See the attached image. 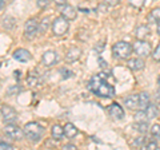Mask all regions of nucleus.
<instances>
[{"instance_id": "3", "label": "nucleus", "mask_w": 160, "mask_h": 150, "mask_svg": "<svg viewBox=\"0 0 160 150\" xmlns=\"http://www.w3.org/2000/svg\"><path fill=\"white\" fill-rule=\"evenodd\" d=\"M132 51V44H129L128 42H118L112 47V55L116 59H127L131 56Z\"/></svg>"}, {"instance_id": "30", "label": "nucleus", "mask_w": 160, "mask_h": 150, "mask_svg": "<svg viewBox=\"0 0 160 150\" xmlns=\"http://www.w3.org/2000/svg\"><path fill=\"white\" fill-rule=\"evenodd\" d=\"M48 3H49V0H38V6L40 8H46L48 6Z\"/></svg>"}, {"instance_id": "18", "label": "nucleus", "mask_w": 160, "mask_h": 150, "mask_svg": "<svg viewBox=\"0 0 160 150\" xmlns=\"http://www.w3.org/2000/svg\"><path fill=\"white\" fill-rule=\"evenodd\" d=\"M52 138L56 139V141H60L63 137H64V127H62L60 125H55V126L52 127Z\"/></svg>"}, {"instance_id": "37", "label": "nucleus", "mask_w": 160, "mask_h": 150, "mask_svg": "<svg viewBox=\"0 0 160 150\" xmlns=\"http://www.w3.org/2000/svg\"><path fill=\"white\" fill-rule=\"evenodd\" d=\"M4 7V0H0V9Z\"/></svg>"}, {"instance_id": "27", "label": "nucleus", "mask_w": 160, "mask_h": 150, "mask_svg": "<svg viewBox=\"0 0 160 150\" xmlns=\"http://www.w3.org/2000/svg\"><path fill=\"white\" fill-rule=\"evenodd\" d=\"M152 58H153V61L160 62V42H159V44H158V47L155 48V51L152 52Z\"/></svg>"}, {"instance_id": "25", "label": "nucleus", "mask_w": 160, "mask_h": 150, "mask_svg": "<svg viewBox=\"0 0 160 150\" xmlns=\"http://www.w3.org/2000/svg\"><path fill=\"white\" fill-rule=\"evenodd\" d=\"M151 136L156 139V141H160V125H152L151 126Z\"/></svg>"}, {"instance_id": "5", "label": "nucleus", "mask_w": 160, "mask_h": 150, "mask_svg": "<svg viewBox=\"0 0 160 150\" xmlns=\"http://www.w3.org/2000/svg\"><path fill=\"white\" fill-rule=\"evenodd\" d=\"M132 48H133V52L140 58H147L151 54V44L146 42V39H138L133 43Z\"/></svg>"}, {"instance_id": "2", "label": "nucleus", "mask_w": 160, "mask_h": 150, "mask_svg": "<svg viewBox=\"0 0 160 150\" xmlns=\"http://www.w3.org/2000/svg\"><path fill=\"white\" fill-rule=\"evenodd\" d=\"M24 134L27 136L33 142H38L42 139L43 134H44V129L42 125H39L38 122H29L24 126Z\"/></svg>"}, {"instance_id": "14", "label": "nucleus", "mask_w": 160, "mask_h": 150, "mask_svg": "<svg viewBox=\"0 0 160 150\" xmlns=\"http://www.w3.org/2000/svg\"><path fill=\"white\" fill-rule=\"evenodd\" d=\"M80 56H82V51H80V48L72 47V48L68 50V52H67V55H66V59H67L68 62L73 63V62H76Z\"/></svg>"}, {"instance_id": "17", "label": "nucleus", "mask_w": 160, "mask_h": 150, "mask_svg": "<svg viewBox=\"0 0 160 150\" xmlns=\"http://www.w3.org/2000/svg\"><path fill=\"white\" fill-rule=\"evenodd\" d=\"M79 130L73 126L72 123H67L66 126H64V136L67 138H73L75 136H78Z\"/></svg>"}, {"instance_id": "8", "label": "nucleus", "mask_w": 160, "mask_h": 150, "mask_svg": "<svg viewBox=\"0 0 160 150\" xmlns=\"http://www.w3.org/2000/svg\"><path fill=\"white\" fill-rule=\"evenodd\" d=\"M2 115L6 123H15L18 119V113L15 111V109L8 106V104H4L2 106Z\"/></svg>"}, {"instance_id": "16", "label": "nucleus", "mask_w": 160, "mask_h": 150, "mask_svg": "<svg viewBox=\"0 0 160 150\" xmlns=\"http://www.w3.org/2000/svg\"><path fill=\"white\" fill-rule=\"evenodd\" d=\"M124 103H126V106L128 109H139V95H129L126 98V101H124Z\"/></svg>"}, {"instance_id": "20", "label": "nucleus", "mask_w": 160, "mask_h": 150, "mask_svg": "<svg viewBox=\"0 0 160 150\" xmlns=\"http://www.w3.org/2000/svg\"><path fill=\"white\" fill-rule=\"evenodd\" d=\"M149 104V95L147 93H140L139 94V109L144 110Z\"/></svg>"}, {"instance_id": "12", "label": "nucleus", "mask_w": 160, "mask_h": 150, "mask_svg": "<svg viewBox=\"0 0 160 150\" xmlns=\"http://www.w3.org/2000/svg\"><path fill=\"white\" fill-rule=\"evenodd\" d=\"M42 62L44 66L52 67L53 64H56V62H58V54L55 51H46L42 56Z\"/></svg>"}, {"instance_id": "10", "label": "nucleus", "mask_w": 160, "mask_h": 150, "mask_svg": "<svg viewBox=\"0 0 160 150\" xmlns=\"http://www.w3.org/2000/svg\"><path fill=\"white\" fill-rule=\"evenodd\" d=\"M108 113L113 119H123L124 118V110L119 103H112L108 106Z\"/></svg>"}, {"instance_id": "39", "label": "nucleus", "mask_w": 160, "mask_h": 150, "mask_svg": "<svg viewBox=\"0 0 160 150\" xmlns=\"http://www.w3.org/2000/svg\"><path fill=\"white\" fill-rule=\"evenodd\" d=\"M158 83H159V86H160V75H159V78H158Z\"/></svg>"}, {"instance_id": "23", "label": "nucleus", "mask_w": 160, "mask_h": 150, "mask_svg": "<svg viewBox=\"0 0 160 150\" xmlns=\"http://www.w3.org/2000/svg\"><path fill=\"white\" fill-rule=\"evenodd\" d=\"M27 82H28V84L31 87H33V86H38V84L40 83V81H39V77L35 72H31L27 77Z\"/></svg>"}, {"instance_id": "36", "label": "nucleus", "mask_w": 160, "mask_h": 150, "mask_svg": "<svg viewBox=\"0 0 160 150\" xmlns=\"http://www.w3.org/2000/svg\"><path fill=\"white\" fill-rule=\"evenodd\" d=\"M13 74H15V78H16L18 81H19V79H20V71H15Z\"/></svg>"}, {"instance_id": "4", "label": "nucleus", "mask_w": 160, "mask_h": 150, "mask_svg": "<svg viewBox=\"0 0 160 150\" xmlns=\"http://www.w3.org/2000/svg\"><path fill=\"white\" fill-rule=\"evenodd\" d=\"M68 28H69V22L63 16H59L52 22V32L55 36H63V35H66Z\"/></svg>"}, {"instance_id": "19", "label": "nucleus", "mask_w": 160, "mask_h": 150, "mask_svg": "<svg viewBox=\"0 0 160 150\" xmlns=\"http://www.w3.org/2000/svg\"><path fill=\"white\" fill-rule=\"evenodd\" d=\"M144 111H146V115H147L148 119L156 118V117L159 115V110H158V107L155 106V104H151V103H149L148 106L144 109Z\"/></svg>"}, {"instance_id": "1", "label": "nucleus", "mask_w": 160, "mask_h": 150, "mask_svg": "<svg viewBox=\"0 0 160 150\" xmlns=\"http://www.w3.org/2000/svg\"><path fill=\"white\" fill-rule=\"evenodd\" d=\"M108 75L106 72L95 74L88 82V90L95 95L102 98H112L115 95V87L108 81Z\"/></svg>"}, {"instance_id": "11", "label": "nucleus", "mask_w": 160, "mask_h": 150, "mask_svg": "<svg viewBox=\"0 0 160 150\" xmlns=\"http://www.w3.org/2000/svg\"><path fill=\"white\" fill-rule=\"evenodd\" d=\"M12 56L20 63H27L29 59H31V52H29L28 50H24V48H18L13 51Z\"/></svg>"}, {"instance_id": "13", "label": "nucleus", "mask_w": 160, "mask_h": 150, "mask_svg": "<svg viewBox=\"0 0 160 150\" xmlns=\"http://www.w3.org/2000/svg\"><path fill=\"white\" fill-rule=\"evenodd\" d=\"M128 64V67L129 70H132V71H139V70H142L144 68V61L142 58H132V59H129V61L127 62Z\"/></svg>"}, {"instance_id": "6", "label": "nucleus", "mask_w": 160, "mask_h": 150, "mask_svg": "<svg viewBox=\"0 0 160 150\" xmlns=\"http://www.w3.org/2000/svg\"><path fill=\"white\" fill-rule=\"evenodd\" d=\"M4 131H6V134L9 138L16 139V141H20L24 137V130H22L15 123H7L6 127H4Z\"/></svg>"}, {"instance_id": "34", "label": "nucleus", "mask_w": 160, "mask_h": 150, "mask_svg": "<svg viewBox=\"0 0 160 150\" xmlns=\"http://www.w3.org/2000/svg\"><path fill=\"white\" fill-rule=\"evenodd\" d=\"M63 149L64 150H75V149H78L75 145H72V143H67V145H64L63 146Z\"/></svg>"}, {"instance_id": "7", "label": "nucleus", "mask_w": 160, "mask_h": 150, "mask_svg": "<svg viewBox=\"0 0 160 150\" xmlns=\"http://www.w3.org/2000/svg\"><path fill=\"white\" fill-rule=\"evenodd\" d=\"M39 29H40V24L38 23L36 19H29V20H27V23L24 24V35H26L28 39H32L36 36Z\"/></svg>"}, {"instance_id": "22", "label": "nucleus", "mask_w": 160, "mask_h": 150, "mask_svg": "<svg viewBox=\"0 0 160 150\" xmlns=\"http://www.w3.org/2000/svg\"><path fill=\"white\" fill-rule=\"evenodd\" d=\"M148 20L149 22H160V8H155L152 9L148 15Z\"/></svg>"}, {"instance_id": "32", "label": "nucleus", "mask_w": 160, "mask_h": 150, "mask_svg": "<svg viewBox=\"0 0 160 150\" xmlns=\"http://www.w3.org/2000/svg\"><path fill=\"white\" fill-rule=\"evenodd\" d=\"M120 2H122V0H104V3H106L107 6H116Z\"/></svg>"}, {"instance_id": "24", "label": "nucleus", "mask_w": 160, "mask_h": 150, "mask_svg": "<svg viewBox=\"0 0 160 150\" xmlns=\"http://www.w3.org/2000/svg\"><path fill=\"white\" fill-rule=\"evenodd\" d=\"M128 3H129V6L136 9H142L146 6V0H128Z\"/></svg>"}, {"instance_id": "31", "label": "nucleus", "mask_w": 160, "mask_h": 150, "mask_svg": "<svg viewBox=\"0 0 160 150\" xmlns=\"http://www.w3.org/2000/svg\"><path fill=\"white\" fill-rule=\"evenodd\" d=\"M2 149H8V150H12L13 146L12 145H9V143H6V142H0V150Z\"/></svg>"}, {"instance_id": "21", "label": "nucleus", "mask_w": 160, "mask_h": 150, "mask_svg": "<svg viewBox=\"0 0 160 150\" xmlns=\"http://www.w3.org/2000/svg\"><path fill=\"white\" fill-rule=\"evenodd\" d=\"M133 127L136 129L139 133H142V134H146L148 131V123H147V121H139V122L135 123Z\"/></svg>"}, {"instance_id": "15", "label": "nucleus", "mask_w": 160, "mask_h": 150, "mask_svg": "<svg viewBox=\"0 0 160 150\" xmlns=\"http://www.w3.org/2000/svg\"><path fill=\"white\" fill-rule=\"evenodd\" d=\"M149 28H148V26H139L138 28H136V31H135V36H136L138 39H146V38H148L149 36Z\"/></svg>"}, {"instance_id": "35", "label": "nucleus", "mask_w": 160, "mask_h": 150, "mask_svg": "<svg viewBox=\"0 0 160 150\" xmlns=\"http://www.w3.org/2000/svg\"><path fill=\"white\" fill-rule=\"evenodd\" d=\"M53 2L56 3V4H59V6H62V4H66L67 0H53Z\"/></svg>"}, {"instance_id": "29", "label": "nucleus", "mask_w": 160, "mask_h": 150, "mask_svg": "<svg viewBox=\"0 0 160 150\" xmlns=\"http://www.w3.org/2000/svg\"><path fill=\"white\" fill-rule=\"evenodd\" d=\"M146 149H149V150H152V149H158V142H156V141L148 142V143L146 145Z\"/></svg>"}, {"instance_id": "28", "label": "nucleus", "mask_w": 160, "mask_h": 150, "mask_svg": "<svg viewBox=\"0 0 160 150\" xmlns=\"http://www.w3.org/2000/svg\"><path fill=\"white\" fill-rule=\"evenodd\" d=\"M48 27H49V22H48V19H43L42 23H40V31H42V32H46Z\"/></svg>"}, {"instance_id": "38", "label": "nucleus", "mask_w": 160, "mask_h": 150, "mask_svg": "<svg viewBox=\"0 0 160 150\" xmlns=\"http://www.w3.org/2000/svg\"><path fill=\"white\" fill-rule=\"evenodd\" d=\"M158 34H160V22H158Z\"/></svg>"}, {"instance_id": "26", "label": "nucleus", "mask_w": 160, "mask_h": 150, "mask_svg": "<svg viewBox=\"0 0 160 150\" xmlns=\"http://www.w3.org/2000/svg\"><path fill=\"white\" fill-rule=\"evenodd\" d=\"M60 74H62V77L64 79H67V78H71L72 77V71L71 70H68V68H60Z\"/></svg>"}, {"instance_id": "33", "label": "nucleus", "mask_w": 160, "mask_h": 150, "mask_svg": "<svg viewBox=\"0 0 160 150\" xmlns=\"http://www.w3.org/2000/svg\"><path fill=\"white\" fill-rule=\"evenodd\" d=\"M20 91V87L18 86H13V87H11V88H8V95H12V93H19Z\"/></svg>"}, {"instance_id": "9", "label": "nucleus", "mask_w": 160, "mask_h": 150, "mask_svg": "<svg viewBox=\"0 0 160 150\" xmlns=\"http://www.w3.org/2000/svg\"><path fill=\"white\" fill-rule=\"evenodd\" d=\"M60 9V15H62L63 18H66L67 20H75L76 19V9H75L72 6H69V4H62V6L59 7Z\"/></svg>"}]
</instances>
